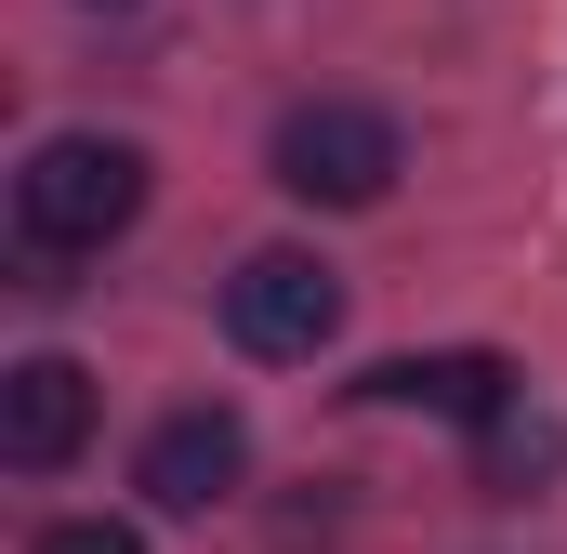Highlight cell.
<instances>
[{
    "label": "cell",
    "mask_w": 567,
    "mask_h": 554,
    "mask_svg": "<svg viewBox=\"0 0 567 554\" xmlns=\"http://www.w3.org/2000/svg\"><path fill=\"white\" fill-rule=\"evenodd\" d=\"M133 475H145V502H158V515H212V502L251 475V435H238V410H172L158 435H145Z\"/></svg>",
    "instance_id": "4"
},
{
    "label": "cell",
    "mask_w": 567,
    "mask_h": 554,
    "mask_svg": "<svg viewBox=\"0 0 567 554\" xmlns=\"http://www.w3.org/2000/svg\"><path fill=\"white\" fill-rule=\"evenodd\" d=\"M475 475H488V502H528V489H555V475H567V422H555V410H502Z\"/></svg>",
    "instance_id": "7"
},
{
    "label": "cell",
    "mask_w": 567,
    "mask_h": 554,
    "mask_svg": "<svg viewBox=\"0 0 567 554\" xmlns=\"http://www.w3.org/2000/svg\"><path fill=\"white\" fill-rule=\"evenodd\" d=\"M357 397H370V410H435V422H502V410H515V357L435 343V357H383Z\"/></svg>",
    "instance_id": "6"
},
{
    "label": "cell",
    "mask_w": 567,
    "mask_h": 554,
    "mask_svg": "<svg viewBox=\"0 0 567 554\" xmlns=\"http://www.w3.org/2000/svg\"><path fill=\"white\" fill-rule=\"evenodd\" d=\"M225 330H238V357H317L343 330V277L317 252H251L225 277Z\"/></svg>",
    "instance_id": "3"
},
{
    "label": "cell",
    "mask_w": 567,
    "mask_h": 554,
    "mask_svg": "<svg viewBox=\"0 0 567 554\" xmlns=\"http://www.w3.org/2000/svg\"><path fill=\"white\" fill-rule=\"evenodd\" d=\"M106 13H120V0H106Z\"/></svg>",
    "instance_id": "9"
},
{
    "label": "cell",
    "mask_w": 567,
    "mask_h": 554,
    "mask_svg": "<svg viewBox=\"0 0 567 554\" xmlns=\"http://www.w3.org/2000/svg\"><path fill=\"white\" fill-rule=\"evenodd\" d=\"M80 435H93V370H66V357H13L0 370V462L53 475V462H80Z\"/></svg>",
    "instance_id": "5"
},
{
    "label": "cell",
    "mask_w": 567,
    "mask_h": 554,
    "mask_svg": "<svg viewBox=\"0 0 567 554\" xmlns=\"http://www.w3.org/2000/svg\"><path fill=\"white\" fill-rule=\"evenodd\" d=\"M27 554H145V542L120 529V515H66V529H40Z\"/></svg>",
    "instance_id": "8"
},
{
    "label": "cell",
    "mask_w": 567,
    "mask_h": 554,
    "mask_svg": "<svg viewBox=\"0 0 567 554\" xmlns=\"http://www.w3.org/2000/svg\"><path fill=\"white\" fill-rule=\"evenodd\" d=\"M145 212V145L120 133H53L27 172H13V252H27V290H66L80 252H106Z\"/></svg>",
    "instance_id": "1"
},
{
    "label": "cell",
    "mask_w": 567,
    "mask_h": 554,
    "mask_svg": "<svg viewBox=\"0 0 567 554\" xmlns=\"http://www.w3.org/2000/svg\"><path fill=\"white\" fill-rule=\"evenodd\" d=\"M396 172H410V145H396L383 106L317 93V106H290V120H278V185L303 198V212H370Z\"/></svg>",
    "instance_id": "2"
}]
</instances>
